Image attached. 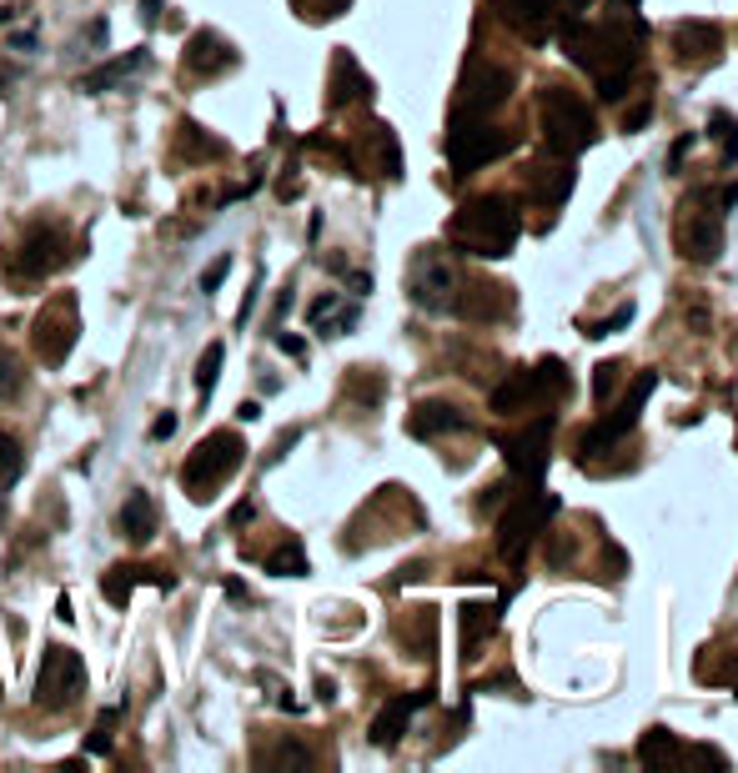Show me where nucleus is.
I'll list each match as a JSON object with an SVG mask.
<instances>
[{"label":"nucleus","mask_w":738,"mask_h":773,"mask_svg":"<svg viewBox=\"0 0 738 773\" xmlns=\"http://www.w3.org/2000/svg\"><path fill=\"white\" fill-rule=\"evenodd\" d=\"M618 5V15H638V0H613Z\"/></svg>","instance_id":"42"},{"label":"nucleus","mask_w":738,"mask_h":773,"mask_svg":"<svg viewBox=\"0 0 738 773\" xmlns=\"http://www.w3.org/2000/svg\"><path fill=\"white\" fill-rule=\"evenodd\" d=\"M644 126H648V101H638V106L623 116V132H644Z\"/></svg>","instance_id":"34"},{"label":"nucleus","mask_w":738,"mask_h":773,"mask_svg":"<svg viewBox=\"0 0 738 773\" xmlns=\"http://www.w3.org/2000/svg\"><path fill=\"white\" fill-rule=\"evenodd\" d=\"M146 60H151L146 50H132V56H111L106 66H95V71H86V76H81V91H86V95H106L116 81H126L132 71H141Z\"/></svg>","instance_id":"20"},{"label":"nucleus","mask_w":738,"mask_h":773,"mask_svg":"<svg viewBox=\"0 0 738 773\" xmlns=\"http://www.w3.org/2000/svg\"><path fill=\"white\" fill-rule=\"evenodd\" d=\"M141 15H146V21H156V15H161V0H141Z\"/></svg>","instance_id":"41"},{"label":"nucleus","mask_w":738,"mask_h":773,"mask_svg":"<svg viewBox=\"0 0 738 773\" xmlns=\"http://www.w3.org/2000/svg\"><path fill=\"white\" fill-rule=\"evenodd\" d=\"M56 618H60V623H71V618H76V613H71V598H66V593L56 598Z\"/></svg>","instance_id":"39"},{"label":"nucleus","mask_w":738,"mask_h":773,"mask_svg":"<svg viewBox=\"0 0 738 773\" xmlns=\"http://www.w3.org/2000/svg\"><path fill=\"white\" fill-rule=\"evenodd\" d=\"M673 50H679L683 66H703V60H714L718 56V25L683 21L679 31H673Z\"/></svg>","instance_id":"18"},{"label":"nucleus","mask_w":738,"mask_h":773,"mask_svg":"<svg viewBox=\"0 0 738 773\" xmlns=\"http://www.w3.org/2000/svg\"><path fill=\"white\" fill-rule=\"evenodd\" d=\"M266 572H276V578H307V553H302V543L292 537V543H282L266 558Z\"/></svg>","instance_id":"25"},{"label":"nucleus","mask_w":738,"mask_h":773,"mask_svg":"<svg viewBox=\"0 0 738 773\" xmlns=\"http://www.w3.org/2000/svg\"><path fill=\"white\" fill-rule=\"evenodd\" d=\"M307 321L317 327V332H327V337H342L352 321H357V307H347L337 292H327V297H317L307 307Z\"/></svg>","instance_id":"22"},{"label":"nucleus","mask_w":738,"mask_h":773,"mask_svg":"<svg viewBox=\"0 0 738 773\" xmlns=\"http://www.w3.org/2000/svg\"><path fill=\"white\" fill-rule=\"evenodd\" d=\"M237 66V50L227 46V41L216 36V31H196V36L186 41V71L191 76H222V71H231Z\"/></svg>","instance_id":"13"},{"label":"nucleus","mask_w":738,"mask_h":773,"mask_svg":"<svg viewBox=\"0 0 738 773\" xmlns=\"http://www.w3.org/2000/svg\"><path fill=\"white\" fill-rule=\"evenodd\" d=\"M407 286H412V302L417 307H447V292L457 286V276H453V266L442 262L438 251H422L412 262V276H407Z\"/></svg>","instance_id":"12"},{"label":"nucleus","mask_w":738,"mask_h":773,"mask_svg":"<svg viewBox=\"0 0 738 773\" xmlns=\"http://www.w3.org/2000/svg\"><path fill=\"white\" fill-rule=\"evenodd\" d=\"M251 518H257V508H251V502H237V508H231V527H247Z\"/></svg>","instance_id":"36"},{"label":"nucleus","mask_w":738,"mask_h":773,"mask_svg":"<svg viewBox=\"0 0 738 773\" xmlns=\"http://www.w3.org/2000/svg\"><path fill=\"white\" fill-rule=\"evenodd\" d=\"M512 151V136L508 132H492L482 121H453V136H447V161L457 171H477L498 161V156Z\"/></svg>","instance_id":"8"},{"label":"nucleus","mask_w":738,"mask_h":773,"mask_svg":"<svg viewBox=\"0 0 738 773\" xmlns=\"http://www.w3.org/2000/svg\"><path fill=\"white\" fill-rule=\"evenodd\" d=\"M367 95H372V81L357 71V60L347 56V50H337V60H332V106L367 101Z\"/></svg>","instance_id":"21"},{"label":"nucleus","mask_w":738,"mask_h":773,"mask_svg":"<svg viewBox=\"0 0 738 773\" xmlns=\"http://www.w3.org/2000/svg\"><path fill=\"white\" fill-rule=\"evenodd\" d=\"M227 272H231V257H216V262H212V272H202V292H206V297H212L216 286L227 282Z\"/></svg>","instance_id":"32"},{"label":"nucleus","mask_w":738,"mask_h":773,"mask_svg":"<svg viewBox=\"0 0 738 773\" xmlns=\"http://www.w3.org/2000/svg\"><path fill=\"white\" fill-rule=\"evenodd\" d=\"M76 337H81V317H76V297L71 292H60L56 302H46L36 317V332H31V342H36V357L46 362V367H60V362L71 357Z\"/></svg>","instance_id":"7"},{"label":"nucleus","mask_w":738,"mask_h":773,"mask_svg":"<svg viewBox=\"0 0 738 773\" xmlns=\"http://www.w3.org/2000/svg\"><path fill=\"white\" fill-rule=\"evenodd\" d=\"M548 442H553V422L543 417V422H533V428H523V432H512V437H502V457H508L512 473L533 482V477L548 467Z\"/></svg>","instance_id":"11"},{"label":"nucleus","mask_w":738,"mask_h":773,"mask_svg":"<svg viewBox=\"0 0 738 773\" xmlns=\"http://www.w3.org/2000/svg\"><path fill=\"white\" fill-rule=\"evenodd\" d=\"M21 382H25V377H21V367H15V357L5 352V346H0V402L21 393Z\"/></svg>","instance_id":"29"},{"label":"nucleus","mask_w":738,"mask_h":773,"mask_svg":"<svg viewBox=\"0 0 738 773\" xmlns=\"http://www.w3.org/2000/svg\"><path fill=\"white\" fill-rule=\"evenodd\" d=\"M237 417H241V422H257V417H262V407H257V402H241Z\"/></svg>","instance_id":"40"},{"label":"nucleus","mask_w":738,"mask_h":773,"mask_svg":"<svg viewBox=\"0 0 738 773\" xmlns=\"http://www.w3.org/2000/svg\"><path fill=\"white\" fill-rule=\"evenodd\" d=\"M222 357H227V346L212 342V346L202 352V362H196V387H202V397H212L216 377H222Z\"/></svg>","instance_id":"27"},{"label":"nucleus","mask_w":738,"mask_h":773,"mask_svg":"<svg viewBox=\"0 0 738 773\" xmlns=\"http://www.w3.org/2000/svg\"><path fill=\"white\" fill-rule=\"evenodd\" d=\"M654 387H658V377H654V372H644V377L633 382V393L623 397L618 412L603 417V422H598L593 432H583V437H578V453H583V463H588V457H598V453H608V447H613V442H618L623 432H628L633 422H638V412H644V402L654 397Z\"/></svg>","instance_id":"10"},{"label":"nucleus","mask_w":738,"mask_h":773,"mask_svg":"<svg viewBox=\"0 0 738 773\" xmlns=\"http://www.w3.org/2000/svg\"><path fill=\"white\" fill-rule=\"evenodd\" d=\"M512 76L502 66H488V60H473L463 76V95H457V116L453 121H482L488 111H498L508 101Z\"/></svg>","instance_id":"9"},{"label":"nucleus","mask_w":738,"mask_h":773,"mask_svg":"<svg viewBox=\"0 0 738 773\" xmlns=\"http://www.w3.org/2000/svg\"><path fill=\"white\" fill-rule=\"evenodd\" d=\"M121 533L132 543H151L156 537V502L146 492H126V508H121Z\"/></svg>","instance_id":"23"},{"label":"nucleus","mask_w":738,"mask_h":773,"mask_svg":"<svg viewBox=\"0 0 738 773\" xmlns=\"http://www.w3.org/2000/svg\"><path fill=\"white\" fill-rule=\"evenodd\" d=\"M628 321H633V307H618L608 321H593V327H588V337H613L618 327H628Z\"/></svg>","instance_id":"31"},{"label":"nucleus","mask_w":738,"mask_h":773,"mask_svg":"<svg viewBox=\"0 0 738 773\" xmlns=\"http://www.w3.org/2000/svg\"><path fill=\"white\" fill-rule=\"evenodd\" d=\"M66 262H71V237H66L56 221H36V227L21 237V247H15L11 272L25 276V282H46V276L60 272Z\"/></svg>","instance_id":"5"},{"label":"nucleus","mask_w":738,"mask_h":773,"mask_svg":"<svg viewBox=\"0 0 738 773\" xmlns=\"http://www.w3.org/2000/svg\"><path fill=\"white\" fill-rule=\"evenodd\" d=\"M613 377H618V367H613V362H603V367H598L593 393H598V397H608V393H613Z\"/></svg>","instance_id":"35"},{"label":"nucleus","mask_w":738,"mask_h":773,"mask_svg":"<svg viewBox=\"0 0 738 773\" xmlns=\"http://www.w3.org/2000/svg\"><path fill=\"white\" fill-rule=\"evenodd\" d=\"M492 628H498V607H488V603L463 607V648H467V653H473V648L488 638Z\"/></svg>","instance_id":"24"},{"label":"nucleus","mask_w":738,"mask_h":773,"mask_svg":"<svg viewBox=\"0 0 738 773\" xmlns=\"http://www.w3.org/2000/svg\"><path fill=\"white\" fill-rule=\"evenodd\" d=\"M537 121H543V141L558 156H578L593 141V111H588L568 86H543V95H537Z\"/></svg>","instance_id":"3"},{"label":"nucleus","mask_w":738,"mask_h":773,"mask_svg":"<svg viewBox=\"0 0 738 773\" xmlns=\"http://www.w3.org/2000/svg\"><path fill=\"white\" fill-rule=\"evenodd\" d=\"M714 136L724 141V156L734 161V156H738V121L734 116H714Z\"/></svg>","instance_id":"30"},{"label":"nucleus","mask_w":738,"mask_h":773,"mask_svg":"<svg viewBox=\"0 0 738 773\" xmlns=\"http://www.w3.org/2000/svg\"><path fill=\"white\" fill-rule=\"evenodd\" d=\"M11 15H15V11H11V5H0V21H11Z\"/></svg>","instance_id":"43"},{"label":"nucleus","mask_w":738,"mask_h":773,"mask_svg":"<svg viewBox=\"0 0 738 773\" xmlns=\"http://www.w3.org/2000/svg\"><path fill=\"white\" fill-rule=\"evenodd\" d=\"M543 397V382H537V372H508V382L502 387H492V412H523L527 402H537Z\"/></svg>","instance_id":"19"},{"label":"nucleus","mask_w":738,"mask_h":773,"mask_svg":"<svg viewBox=\"0 0 738 773\" xmlns=\"http://www.w3.org/2000/svg\"><path fill=\"white\" fill-rule=\"evenodd\" d=\"M463 428H467V417L453 402H417L412 417H407L412 437H442V432H463Z\"/></svg>","instance_id":"17"},{"label":"nucleus","mask_w":738,"mask_h":773,"mask_svg":"<svg viewBox=\"0 0 738 773\" xmlns=\"http://www.w3.org/2000/svg\"><path fill=\"white\" fill-rule=\"evenodd\" d=\"M136 583H156V588H177V578H171L167 568H111L106 578H101V593H106V603L111 607H126L132 603V588Z\"/></svg>","instance_id":"14"},{"label":"nucleus","mask_w":738,"mask_h":773,"mask_svg":"<svg viewBox=\"0 0 738 773\" xmlns=\"http://www.w3.org/2000/svg\"><path fill=\"white\" fill-rule=\"evenodd\" d=\"M548 512H558V498H548V492H527V498L508 502V512L498 518V553L508 562H523L527 543H533L537 533H543V523H548Z\"/></svg>","instance_id":"4"},{"label":"nucleus","mask_w":738,"mask_h":773,"mask_svg":"<svg viewBox=\"0 0 738 773\" xmlns=\"http://www.w3.org/2000/svg\"><path fill=\"white\" fill-rule=\"evenodd\" d=\"M81 689H86L81 653L50 643L46 658H41V673H36V703H41V708H50V714H60V708H71V703L81 698Z\"/></svg>","instance_id":"6"},{"label":"nucleus","mask_w":738,"mask_h":773,"mask_svg":"<svg viewBox=\"0 0 738 773\" xmlns=\"http://www.w3.org/2000/svg\"><path fill=\"white\" fill-rule=\"evenodd\" d=\"M86 749H91V753H111V738L106 734H91V738H86Z\"/></svg>","instance_id":"38"},{"label":"nucleus","mask_w":738,"mask_h":773,"mask_svg":"<svg viewBox=\"0 0 738 773\" xmlns=\"http://www.w3.org/2000/svg\"><path fill=\"white\" fill-rule=\"evenodd\" d=\"M25 467V453H21V442L11 437V432H0V482H15Z\"/></svg>","instance_id":"28"},{"label":"nucleus","mask_w":738,"mask_h":773,"mask_svg":"<svg viewBox=\"0 0 738 773\" xmlns=\"http://www.w3.org/2000/svg\"><path fill=\"white\" fill-rule=\"evenodd\" d=\"M428 703V693H412V698H393L387 708H382L377 718H372V743L377 749H393L397 738L407 734V724H412V714Z\"/></svg>","instance_id":"16"},{"label":"nucleus","mask_w":738,"mask_h":773,"mask_svg":"<svg viewBox=\"0 0 738 773\" xmlns=\"http://www.w3.org/2000/svg\"><path fill=\"white\" fill-rule=\"evenodd\" d=\"M276 346H282L286 357H302V352H307V346H302V342H297V337H286V332H282V337H276Z\"/></svg>","instance_id":"37"},{"label":"nucleus","mask_w":738,"mask_h":773,"mask_svg":"<svg viewBox=\"0 0 738 773\" xmlns=\"http://www.w3.org/2000/svg\"><path fill=\"white\" fill-rule=\"evenodd\" d=\"M673 749H679V738L668 734V728H648V738L638 743V763H648V769H658L663 759H673Z\"/></svg>","instance_id":"26"},{"label":"nucleus","mask_w":738,"mask_h":773,"mask_svg":"<svg viewBox=\"0 0 738 773\" xmlns=\"http://www.w3.org/2000/svg\"><path fill=\"white\" fill-rule=\"evenodd\" d=\"M171 432H177V412H161V417L151 422V442H167Z\"/></svg>","instance_id":"33"},{"label":"nucleus","mask_w":738,"mask_h":773,"mask_svg":"<svg viewBox=\"0 0 738 773\" xmlns=\"http://www.w3.org/2000/svg\"><path fill=\"white\" fill-rule=\"evenodd\" d=\"M498 5L527 41H543L548 36V25L558 21V0H498Z\"/></svg>","instance_id":"15"},{"label":"nucleus","mask_w":738,"mask_h":773,"mask_svg":"<svg viewBox=\"0 0 738 773\" xmlns=\"http://www.w3.org/2000/svg\"><path fill=\"white\" fill-rule=\"evenodd\" d=\"M0 86H5V76H0Z\"/></svg>","instance_id":"44"},{"label":"nucleus","mask_w":738,"mask_h":773,"mask_svg":"<svg viewBox=\"0 0 738 773\" xmlns=\"http://www.w3.org/2000/svg\"><path fill=\"white\" fill-rule=\"evenodd\" d=\"M518 231H523V221H518V206H512L508 196H477V202H467L463 212L453 216L447 237H453L457 251L488 257L492 262V257H508Z\"/></svg>","instance_id":"1"},{"label":"nucleus","mask_w":738,"mask_h":773,"mask_svg":"<svg viewBox=\"0 0 738 773\" xmlns=\"http://www.w3.org/2000/svg\"><path fill=\"white\" fill-rule=\"evenodd\" d=\"M247 463V447H241V437L231 428L222 432H206L196 447H191L186 467H181V482H186V492L196 502L216 498V488H227V477L237 473V467Z\"/></svg>","instance_id":"2"}]
</instances>
